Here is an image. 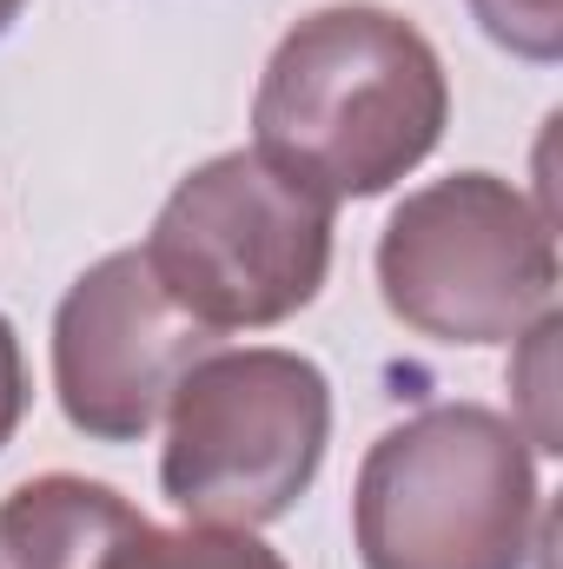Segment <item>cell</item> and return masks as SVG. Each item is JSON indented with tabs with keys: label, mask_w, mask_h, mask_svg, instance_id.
<instances>
[{
	"label": "cell",
	"mask_w": 563,
	"mask_h": 569,
	"mask_svg": "<svg viewBox=\"0 0 563 569\" xmlns=\"http://www.w3.org/2000/svg\"><path fill=\"white\" fill-rule=\"evenodd\" d=\"M451 120L437 47L392 7L338 0L305 13L266 60L253 146L332 206L378 199L418 172Z\"/></svg>",
	"instance_id": "obj_1"
},
{
	"label": "cell",
	"mask_w": 563,
	"mask_h": 569,
	"mask_svg": "<svg viewBox=\"0 0 563 569\" xmlns=\"http://www.w3.org/2000/svg\"><path fill=\"white\" fill-rule=\"evenodd\" d=\"M537 510L531 437L484 405H431L392 425L352 490L365 569H524Z\"/></svg>",
	"instance_id": "obj_2"
},
{
	"label": "cell",
	"mask_w": 563,
	"mask_h": 569,
	"mask_svg": "<svg viewBox=\"0 0 563 569\" xmlns=\"http://www.w3.org/2000/svg\"><path fill=\"white\" fill-rule=\"evenodd\" d=\"M338 206L259 146L192 166L159 206L140 259L166 298L219 331H266L318 298L332 272Z\"/></svg>",
	"instance_id": "obj_3"
},
{
	"label": "cell",
	"mask_w": 563,
	"mask_h": 569,
	"mask_svg": "<svg viewBox=\"0 0 563 569\" xmlns=\"http://www.w3.org/2000/svg\"><path fill=\"white\" fill-rule=\"evenodd\" d=\"M332 443V385L279 345L206 351L166 398L159 490L186 523L266 530L312 490Z\"/></svg>",
	"instance_id": "obj_4"
},
{
	"label": "cell",
	"mask_w": 563,
	"mask_h": 569,
	"mask_svg": "<svg viewBox=\"0 0 563 569\" xmlns=\"http://www.w3.org/2000/svg\"><path fill=\"white\" fill-rule=\"evenodd\" d=\"M378 291L418 338L517 345L557 311L551 212L497 172H451L385 219Z\"/></svg>",
	"instance_id": "obj_5"
},
{
	"label": "cell",
	"mask_w": 563,
	"mask_h": 569,
	"mask_svg": "<svg viewBox=\"0 0 563 569\" xmlns=\"http://www.w3.org/2000/svg\"><path fill=\"white\" fill-rule=\"evenodd\" d=\"M219 338L192 325L140 252H107L67 284L53 311V391L67 425L93 443H140L166 418L172 385Z\"/></svg>",
	"instance_id": "obj_6"
},
{
	"label": "cell",
	"mask_w": 563,
	"mask_h": 569,
	"mask_svg": "<svg viewBox=\"0 0 563 569\" xmlns=\"http://www.w3.org/2000/svg\"><path fill=\"white\" fill-rule=\"evenodd\" d=\"M172 537L113 483L47 470L0 497V569H166Z\"/></svg>",
	"instance_id": "obj_7"
},
{
	"label": "cell",
	"mask_w": 563,
	"mask_h": 569,
	"mask_svg": "<svg viewBox=\"0 0 563 569\" xmlns=\"http://www.w3.org/2000/svg\"><path fill=\"white\" fill-rule=\"evenodd\" d=\"M471 20L531 67L563 60V0H471Z\"/></svg>",
	"instance_id": "obj_8"
},
{
	"label": "cell",
	"mask_w": 563,
	"mask_h": 569,
	"mask_svg": "<svg viewBox=\"0 0 563 569\" xmlns=\"http://www.w3.org/2000/svg\"><path fill=\"white\" fill-rule=\"evenodd\" d=\"M166 569H285L279 550H266L253 530H179L172 550H166Z\"/></svg>",
	"instance_id": "obj_9"
},
{
	"label": "cell",
	"mask_w": 563,
	"mask_h": 569,
	"mask_svg": "<svg viewBox=\"0 0 563 569\" xmlns=\"http://www.w3.org/2000/svg\"><path fill=\"white\" fill-rule=\"evenodd\" d=\"M20 418H27V358H20V338H13V325L0 318V450L13 443Z\"/></svg>",
	"instance_id": "obj_10"
},
{
	"label": "cell",
	"mask_w": 563,
	"mask_h": 569,
	"mask_svg": "<svg viewBox=\"0 0 563 569\" xmlns=\"http://www.w3.org/2000/svg\"><path fill=\"white\" fill-rule=\"evenodd\" d=\"M20 7H27V0H0V33H7V27L20 20Z\"/></svg>",
	"instance_id": "obj_11"
}]
</instances>
